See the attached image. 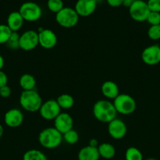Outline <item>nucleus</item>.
I'll return each instance as SVG.
<instances>
[{
	"label": "nucleus",
	"instance_id": "f257e3e1",
	"mask_svg": "<svg viewBox=\"0 0 160 160\" xmlns=\"http://www.w3.org/2000/svg\"><path fill=\"white\" fill-rule=\"evenodd\" d=\"M117 113L113 102L108 99L99 100L93 107L94 117L101 123H110L116 118Z\"/></svg>",
	"mask_w": 160,
	"mask_h": 160
},
{
	"label": "nucleus",
	"instance_id": "f03ea898",
	"mask_svg": "<svg viewBox=\"0 0 160 160\" xmlns=\"http://www.w3.org/2000/svg\"><path fill=\"white\" fill-rule=\"evenodd\" d=\"M62 141V134H61L54 127L45 128L39 133V142L41 146L45 148L53 149L57 148Z\"/></svg>",
	"mask_w": 160,
	"mask_h": 160
},
{
	"label": "nucleus",
	"instance_id": "7ed1b4c3",
	"mask_svg": "<svg viewBox=\"0 0 160 160\" xmlns=\"http://www.w3.org/2000/svg\"><path fill=\"white\" fill-rule=\"evenodd\" d=\"M42 103L40 95L35 90L23 91L20 95V105L28 112H35L39 111Z\"/></svg>",
	"mask_w": 160,
	"mask_h": 160
},
{
	"label": "nucleus",
	"instance_id": "20e7f679",
	"mask_svg": "<svg viewBox=\"0 0 160 160\" xmlns=\"http://www.w3.org/2000/svg\"><path fill=\"white\" fill-rule=\"evenodd\" d=\"M113 104L118 113L122 115H130L136 109L135 99L127 94H119L113 100Z\"/></svg>",
	"mask_w": 160,
	"mask_h": 160
},
{
	"label": "nucleus",
	"instance_id": "39448f33",
	"mask_svg": "<svg viewBox=\"0 0 160 160\" xmlns=\"http://www.w3.org/2000/svg\"><path fill=\"white\" fill-rule=\"evenodd\" d=\"M79 16L71 7H64L60 12L56 13V21L61 27L64 28H72L76 26Z\"/></svg>",
	"mask_w": 160,
	"mask_h": 160
},
{
	"label": "nucleus",
	"instance_id": "423d86ee",
	"mask_svg": "<svg viewBox=\"0 0 160 160\" xmlns=\"http://www.w3.org/2000/svg\"><path fill=\"white\" fill-rule=\"evenodd\" d=\"M19 12L24 21L35 22L39 20L42 15V11L39 5L34 2H26L20 6Z\"/></svg>",
	"mask_w": 160,
	"mask_h": 160
},
{
	"label": "nucleus",
	"instance_id": "0eeeda50",
	"mask_svg": "<svg viewBox=\"0 0 160 160\" xmlns=\"http://www.w3.org/2000/svg\"><path fill=\"white\" fill-rule=\"evenodd\" d=\"M150 12L147 2L143 0H136L129 8V12L131 18L137 22L146 21Z\"/></svg>",
	"mask_w": 160,
	"mask_h": 160
},
{
	"label": "nucleus",
	"instance_id": "6e6552de",
	"mask_svg": "<svg viewBox=\"0 0 160 160\" xmlns=\"http://www.w3.org/2000/svg\"><path fill=\"white\" fill-rule=\"evenodd\" d=\"M41 117L45 120H54L61 112V107L55 99H49L42 103L39 110Z\"/></svg>",
	"mask_w": 160,
	"mask_h": 160
},
{
	"label": "nucleus",
	"instance_id": "1a4fd4ad",
	"mask_svg": "<svg viewBox=\"0 0 160 160\" xmlns=\"http://www.w3.org/2000/svg\"><path fill=\"white\" fill-rule=\"evenodd\" d=\"M39 45V34L34 30H28L20 35L19 46L24 51H31Z\"/></svg>",
	"mask_w": 160,
	"mask_h": 160
},
{
	"label": "nucleus",
	"instance_id": "9d476101",
	"mask_svg": "<svg viewBox=\"0 0 160 160\" xmlns=\"http://www.w3.org/2000/svg\"><path fill=\"white\" fill-rule=\"evenodd\" d=\"M143 62L148 66H155L160 63V46L152 45L147 46L141 53Z\"/></svg>",
	"mask_w": 160,
	"mask_h": 160
},
{
	"label": "nucleus",
	"instance_id": "9b49d317",
	"mask_svg": "<svg viewBox=\"0 0 160 160\" xmlns=\"http://www.w3.org/2000/svg\"><path fill=\"white\" fill-rule=\"evenodd\" d=\"M108 132L111 138L115 140H120L125 136L127 128L125 122L120 119L115 118L111 120L108 125Z\"/></svg>",
	"mask_w": 160,
	"mask_h": 160
},
{
	"label": "nucleus",
	"instance_id": "f8f14e48",
	"mask_svg": "<svg viewBox=\"0 0 160 160\" xmlns=\"http://www.w3.org/2000/svg\"><path fill=\"white\" fill-rule=\"evenodd\" d=\"M39 34V45L45 49H51L57 43L56 34L50 29H41Z\"/></svg>",
	"mask_w": 160,
	"mask_h": 160
},
{
	"label": "nucleus",
	"instance_id": "ddd939ff",
	"mask_svg": "<svg viewBox=\"0 0 160 160\" xmlns=\"http://www.w3.org/2000/svg\"><path fill=\"white\" fill-rule=\"evenodd\" d=\"M97 6L96 0H77L75 10L79 17H89L95 12Z\"/></svg>",
	"mask_w": 160,
	"mask_h": 160
},
{
	"label": "nucleus",
	"instance_id": "4468645a",
	"mask_svg": "<svg viewBox=\"0 0 160 160\" xmlns=\"http://www.w3.org/2000/svg\"><path fill=\"white\" fill-rule=\"evenodd\" d=\"M73 119L67 112H61L54 120V128L62 134L73 129Z\"/></svg>",
	"mask_w": 160,
	"mask_h": 160
},
{
	"label": "nucleus",
	"instance_id": "2eb2a0df",
	"mask_svg": "<svg viewBox=\"0 0 160 160\" xmlns=\"http://www.w3.org/2000/svg\"><path fill=\"white\" fill-rule=\"evenodd\" d=\"M4 122L9 128H18L24 122L23 112L18 109H9L5 113Z\"/></svg>",
	"mask_w": 160,
	"mask_h": 160
},
{
	"label": "nucleus",
	"instance_id": "dca6fc26",
	"mask_svg": "<svg viewBox=\"0 0 160 160\" xmlns=\"http://www.w3.org/2000/svg\"><path fill=\"white\" fill-rule=\"evenodd\" d=\"M101 92L106 98L114 100L119 95V86L114 81H107L102 84Z\"/></svg>",
	"mask_w": 160,
	"mask_h": 160
},
{
	"label": "nucleus",
	"instance_id": "f3484780",
	"mask_svg": "<svg viewBox=\"0 0 160 160\" xmlns=\"http://www.w3.org/2000/svg\"><path fill=\"white\" fill-rule=\"evenodd\" d=\"M23 17L20 15L19 11H14L10 12L7 17V26L13 32H17L24 24Z\"/></svg>",
	"mask_w": 160,
	"mask_h": 160
},
{
	"label": "nucleus",
	"instance_id": "a211bd4d",
	"mask_svg": "<svg viewBox=\"0 0 160 160\" xmlns=\"http://www.w3.org/2000/svg\"><path fill=\"white\" fill-rule=\"evenodd\" d=\"M100 158L97 148L89 145L82 148L78 153V160H99Z\"/></svg>",
	"mask_w": 160,
	"mask_h": 160
},
{
	"label": "nucleus",
	"instance_id": "6ab92c4d",
	"mask_svg": "<svg viewBox=\"0 0 160 160\" xmlns=\"http://www.w3.org/2000/svg\"><path fill=\"white\" fill-rule=\"evenodd\" d=\"M100 157L105 159H111L115 156V148L111 144L104 142L101 143L97 147Z\"/></svg>",
	"mask_w": 160,
	"mask_h": 160
},
{
	"label": "nucleus",
	"instance_id": "aec40b11",
	"mask_svg": "<svg viewBox=\"0 0 160 160\" xmlns=\"http://www.w3.org/2000/svg\"><path fill=\"white\" fill-rule=\"evenodd\" d=\"M19 84L23 91L35 90L36 80L34 76L29 73H24L22 75L19 81Z\"/></svg>",
	"mask_w": 160,
	"mask_h": 160
},
{
	"label": "nucleus",
	"instance_id": "412c9836",
	"mask_svg": "<svg viewBox=\"0 0 160 160\" xmlns=\"http://www.w3.org/2000/svg\"><path fill=\"white\" fill-rule=\"evenodd\" d=\"M58 105L61 109H69L73 107L75 104L74 98L68 94H62L56 98Z\"/></svg>",
	"mask_w": 160,
	"mask_h": 160
},
{
	"label": "nucleus",
	"instance_id": "4be33fe9",
	"mask_svg": "<svg viewBox=\"0 0 160 160\" xmlns=\"http://www.w3.org/2000/svg\"><path fill=\"white\" fill-rule=\"evenodd\" d=\"M23 160H48V159L40 150L30 149L24 154Z\"/></svg>",
	"mask_w": 160,
	"mask_h": 160
},
{
	"label": "nucleus",
	"instance_id": "5701e85b",
	"mask_svg": "<svg viewBox=\"0 0 160 160\" xmlns=\"http://www.w3.org/2000/svg\"><path fill=\"white\" fill-rule=\"evenodd\" d=\"M125 160H144L143 154L136 147H130L125 152Z\"/></svg>",
	"mask_w": 160,
	"mask_h": 160
},
{
	"label": "nucleus",
	"instance_id": "b1692460",
	"mask_svg": "<svg viewBox=\"0 0 160 160\" xmlns=\"http://www.w3.org/2000/svg\"><path fill=\"white\" fill-rule=\"evenodd\" d=\"M62 135L63 139L69 145H75L79 140V135H78V132L74 129L70 130Z\"/></svg>",
	"mask_w": 160,
	"mask_h": 160
},
{
	"label": "nucleus",
	"instance_id": "393cba45",
	"mask_svg": "<svg viewBox=\"0 0 160 160\" xmlns=\"http://www.w3.org/2000/svg\"><path fill=\"white\" fill-rule=\"evenodd\" d=\"M12 32L6 24H0V45L6 44Z\"/></svg>",
	"mask_w": 160,
	"mask_h": 160
},
{
	"label": "nucleus",
	"instance_id": "a878e982",
	"mask_svg": "<svg viewBox=\"0 0 160 160\" xmlns=\"http://www.w3.org/2000/svg\"><path fill=\"white\" fill-rule=\"evenodd\" d=\"M47 7L52 12L57 13L64 6L63 0H48L47 1Z\"/></svg>",
	"mask_w": 160,
	"mask_h": 160
},
{
	"label": "nucleus",
	"instance_id": "bb28decb",
	"mask_svg": "<svg viewBox=\"0 0 160 160\" xmlns=\"http://www.w3.org/2000/svg\"><path fill=\"white\" fill-rule=\"evenodd\" d=\"M19 40H20V34L17 32H12L9 40L6 42L8 48L12 50H16L20 48V46H19Z\"/></svg>",
	"mask_w": 160,
	"mask_h": 160
},
{
	"label": "nucleus",
	"instance_id": "cd10ccee",
	"mask_svg": "<svg viewBox=\"0 0 160 160\" xmlns=\"http://www.w3.org/2000/svg\"><path fill=\"white\" fill-rule=\"evenodd\" d=\"M147 36L152 41H158L160 39V24L150 26L147 30Z\"/></svg>",
	"mask_w": 160,
	"mask_h": 160
},
{
	"label": "nucleus",
	"instance_id": "c85d7f7f",
	"mask_svg": "<svg viewBox=\"0 0 160 160\" xmlns=\"http://www.w3.org/2000/svg\"><path fill=\"white\" fill-rule=\"evenodd\" d=\"M146 21H147V23H148L151 26H153V25H159L160 12H152V11H151Z\"/></svg>",
	"mask_w": 160,
	"mask_h": 160
},
{
	"label": "nucleus",
	"instance_id": "c756f323",
	"mask_svg": "<svg viewBox=\"0 0 160 160\" xmlns=\"http://www.w3.org/2000/svg\"><path fill=\"white\" fill-rule=\"evenodd\" d=\"M147 4L150 11L160 12V0H147Z\"/></svg>",
	"mask_w": 160,
	"mask_h": 160
},
{
	"label": "nucleus",
	"instance_id": "7c9ffc66",
	"mask_svg": "<svg viewBox=\"0 0 160 160\" xmlns=\"http://www.w3.org/2000/svg\"><path fill=\"white\" fill-rule=\"evenodd\" d=\"M11 93H12V91L8 85H5L0 88V96L3 97V98H8V97L10 96Z\"/></svg>",
	"mask_w": 160,
	"mask_h": 160
},
{
	"label": "nucleus",
	"instance_id": "2f4dec72",
	"mask_svg": "<svg viewBox=\"0 0 160 160\" xmlns=\"http://www.w3.org/2000/svg\"><path fill=\"white\" fill-rule=\"evenodd\" d=\"M8 78L7 75L3 70H0V88L3 87L5 85H7Z\"/></svg>",
	"mask_w": 160,
	"mask_h": 160
},
{
	"label": "nucleus",
	"instance_id": "473e14b6",
	"mask_svg": "<svg viewBox=\"0 0 160 160\" xmlns=\"http://www.w3.org/2000/svg\"><path fill=\"white\" fill-rule=\"evenodd\" d=\"M107 2L111 7H119L122 6L123 0H107Z\"/></svg>",
	"mask_w": 160,
	"mask_h": 160
},
{
	"label": "nucleus",
	"instance_id": "72a5a7b5",
	"mask_svg": "<svg viewBox=\"0 0 160 160\" xmlns=\"http://www.w3.org/2000/svg\"><path fill=\"white\" fill-rule=\"evenodd\" d=\"M136 1V0H123V4H122V6H124L125 7L130 8Z\"/></svg>",
	"mask_w": 160,
	"mask_h": 160
},
{
	"label": "nucleus",
	"instance_id": "f704fd0d",
	"mask_svg": "<svg viewBox=\"0 0 160 160\" xmlns=\"http://www.w3.org/2000/svg\"><path fill=\"white\" fill-rule=\"evenodd\" d=\"M89 146H92V147H95V148H97V147H98V145H99V144H98V142H97V139L93 138V139H91L90 141H89Z\"/></svg>",
	"mask_w": 160,
	"mask_h": 160
},
{
	"label": "nucleus",
	"instance_id": "c9c22d12",
	"mask_svg": "<svg viewBox=\"0 0 160 160\" xmlns=\"http://www.w3.org/2000/svg\"><path fill=\"white\" fill-rule=\"evenodd\" d=\"M4 64H5L4 58H3V56L0 54V70H2V69L3 68V67H4Z\"/></svg>",
	"mask_w": 160,
	"mask_h": 160
},
{
	"label": "nucleus",
	"instance_id": "e433bc0d",
	"mask_svg": "<svg viewBox=\"0 0 160 160\" xmlns=\"http://www.w3.org/2000/svg\"><path fill=\"white\" fill-rule=\"evenodd\" d=\"M3 134H4V129H3V127L2 126V124H0V138L3 137Z\"/></svg>",
	"mask_w": 160,
	"mask_h": 160
},
{
	"label": "nucleus",
	"instance_id": "4c0bfd02",
	"mask_svg": "<svg viewBox=\"0 0 160 160\" xmlns=\"http://www.w3.org/2000/svg\"><path fill=\"white\" fill-rule=\"evenodd\" d=\"M145 160H157V159H154V158H148V159H145Z\"/></svg>",
	"mask_w": 160,
	"mask_h": 160
},
{
	"label": "nucleus",
	"instance_id": "58836bf2",
	"mask_svg": "<svg viewBox=\"0 0 160 160\" xmlns=\"http://www.w3.org/2000/svg\"><path fill=\"white\" fill-rule=\"evenodd\" d=\"M96 1H97V3H98V2H101V1H102V0H96Z\"/></svg>",
	"mask_w": 160,
	"mask_h": 160
}]
</instances>
